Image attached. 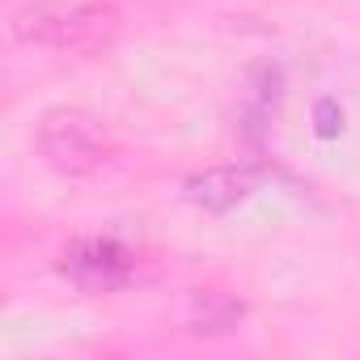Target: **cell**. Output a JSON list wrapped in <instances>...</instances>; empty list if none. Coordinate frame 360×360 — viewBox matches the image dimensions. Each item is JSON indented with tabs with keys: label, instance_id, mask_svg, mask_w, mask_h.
<instances>
[{
	"label": "cell",
	"instance_id": "1",
	"mask_svg": "<svg viewBox=\"0 0 360 360\" xmlns=\"http://www.w3.org/2000/svg\"><path fill=\"white\" fill-rule=\"evenodd\" d=\"M123 13L110 0H30L9 18V34L22 47L89 56L115 43Z\"/></svg>",
	"mask_w": 360,
	"mask_h": 360
},
{
	"label": "cell",
	"instance_id": "2",
	"mask_svg": "<svg viewBox=\"0 0 360 360\" xmlns=\"http://www.w3.org/2000/svg\"><path fill=\"white\" fill-rule=\"evenodd\" d=\"M34 144H39V157H43L56 174H64V178H94V174L106 169L110 157H115V148H110V140L102 136V127H98L89 115L68 110V106L47 110V115L39 119Z\"/></svg>",
	"mask_w": 360,
	"mask_h": 360
},
{
	"label": "cell",
	"instance_id": "3",
	"mask_svg": "<svg viewBox=\"0 0 360 360\" xmlns=\"http://www.w3.org/2000/svg\"><path fill=\"white\" fill-rule=\"evenodd\" d=\"M64 271L89 292H106L127 280V250H119L115 242H77L64 255Z\"/></svg>",
	"mask_w": 360,
	"mask_h": 360
},
{
	"label": "cell",
	"instance_id": "4",
	"mask_svg": "<svg viewBox=\"0 0 360 360\" xmlns=\"http://www.w3.org/2000/svg\"><path fill=\"white\" fill-rule=\"evenodd\" d=\"M183 191H187L191 204H200L208 212H229V208H238L255 195V174L238 169V165H221V169L191 174L183 183Z\"/></svg>",
	"mask_w": 360,
	"mask_h": 360
},
{
	"label": "cell",
	"instance_id": "5",
	"mask_svg": "<svg viewBox=\"0 0 360 360\" xmlns=\"http://www.w3.org/2000/svg\"><path fill=\"white\" fill-rule=\"evenodd\" d=\"M242 318V305L221 297V292H195L191 297V326L195 330H208V335H221V330H233Z\"/></svg>",
	"mask_w": 360,
	"mask_h": 360
}]
</instances>
